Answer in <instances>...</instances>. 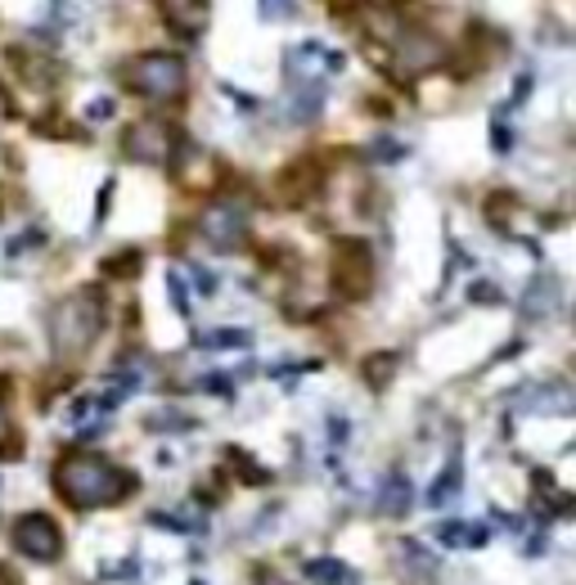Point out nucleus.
Wrapping results in <instances>:
<instances>
[{"mask_svg": "<svg viewBox=\"0 0 576 585\" xmlns=\"http://www.w3.org/2000/svg\"><path fill=\"white\" fill-rule=\"evenodd\" d=\"M55 496L73 509V514H90V509H109L122 505L135 492V473L95 455V451H64L55 460Z\"/></svg>", "mask_w": 576, "mask_h": 585, "instance_id": "1", "label": "nucleus"}, {"mask_svg": "<svg viewBox=\"0 0 576 585\" xmlns=\"http://www.w3.org/2000/svg\"><path fill=\"white\" fill-rule=\"evenodd\" d=\"M104 316H109V307H104L100 288H77L68 298H59L51 307V320H45V329H51V356L59 365H77L95 343H100Z\"/></svg>", "mask_w": 576, "mask_h": 585, "instance_id": "2", "label": "nucleus"}, {"mask_svg": "<svg viewBox=\"0 0 576 585\" xmlns=\"http://www.w3.org/2000/svg\"><path fill=\"white\" fill-rule=\"evenodd\" d=\"M369 32H378L383 41L374 45V51H392L388 59H378L383 68H388L397 81H414V77H423V73H432V68H442L446 64V45L432 36L428 27H419V23H410V19H397V14H388V19H374L369 23Z\"/></svg>", "mask_w": 576, "mask_h": 585, "instance_id": "3", "label": "nucleus"}, {"mask_svg": "<svg viewBox=\"0 0 576 585\" xmlns=\"http://www.w3.org/2000/svg\"><path fill=\"white\" fill-rule=\"evenodd\" d=\"M118 77L131 95H140L144 104H176V100H185L189 68L171 51H149V55H135L131 64H122Z\"/></svg>", "mask_w": 576, "mask_h": 585, "instance_id": "4", "label": "nucleus"}, {"mask_svg": "<svg viewBox=\"0 0 576 585\" xmlns=\"http://www.w3.org/2000/svg\"><path fill=\"white\" fill-rule=\"evenodd\" d=\"M329 288L343 302H361L374 288V257L361 239H339L333 243V266H329Z\"/></svg>", "mask_w": 576, "mask_h": 585, "instance_id": "5", "label": "nucleus"}, {"mask_svg": "<svg viewBox=\"0 0 576 585\" xmlns=\"http://www.w3.org/2000/svg\"><path fill=\"white\" fill-rule=\"evenodd\" d=\"M199 239L212 253H239L248 243V203L244 199H212L199 217Z\"/></svg>", "mask_w": 576, "mask_h": 585, "instance_id": "6", "label": "nucleus"}, {"mask_svg": "<svg viewBox=\"0 0 576 585\" xmlns=\"http://www.w3.org/2000/svg\"><path fill=\"white\" fill-rule=\"evenodd\" d=\"M176 126L167 118H140L122 131V158L126 163H144V167H163L171 158V144H176Z\"/></svg>", "mask_w": 576, "mask_h": 585, "instance_id": "7", "label": "nucleus"}, {"mask_svg": "<svg viewBox=\"0 0 576 585\" xmlns=\"http://www.w3.org/2000/svg\"><path fill=\"white\" fill-rule=\"evenodd\" d=\"M10 541L32 563H59L64 559V531H59V522L51 514H23V518H14Z\"/></svg>", "mask_w": 576, "mask_h": 585, "instance_id": "8", "label": "nucleus"}, {"mask_svg": "<svg viewBox=\"0 0 576 585\" xmlns=\"http://www.w3.org/2000/svg\"><path fill=\"white\" fill-rule=\"evenodd\" d=\"M171 172H176V180H180V189H189V194H217V185H221V163L208 154V150H199L195 140H185V135H176V144H171Z\"/></svg>", "mask_w": 576, "mask_h": 585, "instance_id": "9", "label": "nucleus"}, {"mask_svg": "<svg viewBox=\"0 0 576 585\" xmlns=\"http://www.w3.org/2000/svg\"><path fill=\"white\" fill-rule=\"evenodd\" d=\"M158 14L180 41H199L212 23V0H158Z\"/></svg>", "mask_w": 576, "mask_h": 585, "instance_id": "10", "label": "nucleus"}, {"mask_svg": "<svg viewBox=\"0 0 576 585\" xmlns=\"http://www.w3.org/2000/svg\"><path fill=\"white\" fill-rule=\"evenodd\" d=\"M509 406L527 415H572V387L567 383H532L509 397Z\"/></svg>", "mask_w": 576, "mask_h": 585, "instance_id": "11", "label": "nucleus"}, {"mask_svg": "<svg viewBox=\"0 0 576 585\" xmlns=\"http://www.w3.org/2000/svg\"><path fill=\"white\" fill-rule=\"evenodd\" d=\"M320 185H324V172H320V163H315V158H302L298 167H288V172L279 176L284 203H307L311 194H320Z\"/></svg>", "mask_w": 576, "mask_h": 585, "instance_id": "12", "label": "nucleus"}, {"mask_svg": "<svg viewBox=\"0 0 576 585\" xmlns=\"http://www.w3.org/2000/svg\"><path fill=\"white\" fill-rule=\"evenodd\" d=\"M558 298H563V288H558V279L545 271L541 279H532V284H527V292H522V316H527V320L550 316V311L558 307Z\"/></svg>", "mask_w": 576, "mask_h": 585, "instance_id": "13", "label": "nucleus"}, {"mask_svg": "<svg viewBox=\"0 0 576 585\" xmlns=\"http://www.w3.org/2000/svg\"><path fill=\"white\" fill-rule=\"evenodd\" d=\"M410 505H414V486H410V477H406L401 468L388 473V482H383V496H378V514H383V518H406Z\"/></svg>", "mask_w": 576, "mask_h": 585, "instance_id": "14", "label": "nucleus"}, {"mask_svg": "<svg viewBox=\"0 0 576 585\" xmlns=\"http://www.w3.org/2000/svg\"><path fill=\"white\" fill-rule=\"evenodd\" d=\"M195 347H199V352H248V347H253V329L221 324V329H212V333H199Z\"/></svg>", "mask_w": 576, "mask_h": 585, "instance_id": "15", "label": "nucleus"}, {"mask_svg": "<svg viewBox=\"0 0 576 585\" xmlns=\"http://www.w3.org/2000/svg\"><path fill=\"white\" fill-rule=\"evenodd\" d=\"M397 369H401V356H397V352H374V356L361 361V378L374 387V393H383V387L392 383Z\"/></svg>", "mask_w": 576, "mask_h": 585, "instance_id": "16", "label": "nucleus"}, {"mask_svg": "<svg viewBox=\"0 0 576 585\" xmlns=\"http://www.w3.org/2000/svg\"><path fill=\"white\" fill-rule=\"evenodd\" d=\"M307 581H311V585H352V567H347L343 559L324 554V559H311V563H307Z\"/></svg>", "mask_w": 576, "mask_h": 585, "instance_id": "17", "label": "nucleus"}, {"mask_svg": "<svg viewBox=\"0 0 576 585\" xmlns=\"http://www.w3.org/2000/svg\"><path fill=\"white\" fill-rule=\"evenodd\" d=\"M437 541L446 550H464V545H487V527H468V522H442Z\"/></svg>", "mask_w": 576, "mask_h": 585, "instance_id": "18", "label": "nucleus"}, {"mask_svg": "<svg viewBox=\"0 0 576 585\" xmlns=\"http://www.w3.org/2000/svg\"><path fill=\"white\" fill-rule=\"evenodd\" d=\"M459 473H464V468H459V460L451 455V464L437 473V482L428 486V505H432V509H442L446 500H455V496H459Z\"/></svg>", "mask_w": 576, "mask_h": 585, "instance_id": "19", "label": "nucleus"}, {"mask_svg": "<svg viewBox=\"0 0 576 585\" xmlns=\"http://www.w3.org/2000/svg\"><path fill=\"white\" fill-rule=\"evenodd\" d=\"M225 464L244 477V486H270V468H262L257 460H248L239 446H225Z\"/></svg>", "mask_w": 576, "mask_h": 585, "instance_id": "20", "label": "nucleus"}, {"mask_svg": "<svg viewBox=\"0 0 576 585\" xmlns=\"http://www.w3.org/2000/svg\"><path fill=\"white\" fill-rule=\"evenodd\" d=\"M140 266H144V253H140V249H122V253L104 257V275H109V279H131Z\"/></svg>", "mask_w": 576, "mask_h": 585, "instance_id": "21", "label": "nucleus"}, {"mask_svg": "<svg viewBox=\"0 0 576 585\" xmlns=\"http://www.w3.org/2000/svg\"><path fill=\"white\" fill-rule=\"evenodd\" d=\"M374 163H401L406 158V144L397 140V135H378V140H369V150H365Z\"/></svg>", "mask_w": 576, "mask_h": 585, "instance_id": "22", "label": "nucleus"}, {"mask_svg": "<svg viewBox=\"0 0 576 585\" xmlns=\"http://www.w3.org/2000/svg\"><path fill=\"white\" fill-rule=\"evenodd\" d=\"M144 428H149V432H189V428H199L195 419H189V415H149V419H144Z\"/></svg>", "mask_w": 576, "mask_h": 585, "instance_id": "23", "label": "nucleus"}, {"mask_svg": "<svg viewBox=\"0 0 576 585\" xmlns=\"http://www.w3.org/2000/svg\"><path fill=\"white\" fill-rule=\"evenodd\" d=\"M401 559H406L410 567H419L423 576H432V572H437V559H428V550H423L419 541H401Z\"/></svg>", "mask_w": 576, "mask_h": 585, "instance_id": "24", "label": "nucleus"}, {"mask_svg": "<svg viewBox=\"0 0 576 585\" xmlns=\"http://www.w3.org/2000/svg\"><path fill=\"white\" fill-rule=\"evenodd\" d=\"M468 302H477V307H500L505 298H500V288L491 279H477V284H468Z\"/></svg>", "mask_w": 576, "mask_h": 585, "instance_id": "25", "label": "nucleus"}, {"mask_svg": "<svg viewBox=\"0 0 576 585\" xmlns=\"http://www.w3.org/2000/svg\"><path fill=\"white\" fill-rule=\"evenodd\" d=\"M167 292H171V307H176L180 316H189V284H185L180 271H167Z\"/></svg>", "mask_w": 576, "mask_h": 585, "instance_id": "26", "label": "nucleus"}, {"mask_svg": "<svg viewBox=\"0 0 576 585\" xmlns=\"http://www.w3.org/2000/svg\"><path fill=\"white\" fill-rule=\"evenodd\" d=\"M509 144H513V131L505 126V113H496V122H491V150L496 154H509Z\"/></svg>", "mask_w": 576, "mask_h": 585, "instance_id": "27", "label": "nucleus"}, {"mask_svg": "<svg viewBox=\"0 0 576 585\" xmlns=\"http://www.w3.org/2000/svg\"><path fill=\"white\" fill-rule=\"evenodd\" d=\"M113 109H118V104L109 100V95H100V100L86 104V122H104V118H113Z\"/></svg>", "mask_w": 576, "mask_h": 585, "instance_id": "28", "label": "nucleus"}, {"mask_svg": "<svg viewBox=\"0 0 576 585\" xmlns=\"http://www.w3.org/2000/svg\"><path fill=\"white\" fill-rule=\"evenodd\" d=\"M113 189H118L113 180H104V185H100V203H95V225L104 221V212H109V203H113Z\"/></svg>", "mask_w": 576, "mask_h": 585, "instance_id": "29", "label": "nucleus"}, {"mask_svg": "<svg viewBox=\"0 0 576 585\" xmlns=\"http://www.w3.org/2000/svg\"><path fill=\"white\" fill-rule=\"evenodd\" d=\"M203 393H217V397H230V393H234V383H230L225 374H217V378H203Z\"/></svg>", "mask_w": 576, "mask_h": 585, "instance_id": "30", "label": "nucleus"}, {"mask_svg": "<svg viewBox=\"0 0 576 585\" xmlns=\"http://www.w3.org/2000/svg\"><path fill=\"white\" fill-rule=\"evenodd\" d=\"M253 585H288V581H284L275 567H257V572H253Z\"/></svg>", "mask_w": 576, "mask_h": 585, "instance_id": "31", "label": "nucleus"}, {"mask_svg": "<svg viewBox=\"0 0 576 585\" xmlns=\"http://www.w3.org/2000/svg\"><path fill=\"white\" fill-rule=\"evenodd\" d=\"M0 393H5V383H0ZM10 437V419H5V406H0V442Z\"/></svg>", "mask_w": 576, "mask_h": 585, "instance_id": "32", "label": "nucleus"}, {"mask_svg": "<svg viewBox=\"0 0 576 585\" xmlns=\"http://www.w3.org/2000/svg\"><path fill=\"white\" fill-rule=\"evenodd\" d=\"M199 288H203V292H217V279H212L208 271H199Z\"/></svg>", "mask_w": 576, "mask_h": 585, "instance_id": "33", "label": "nucleus"}, {"mask_svg": "<svg viewBox=\"0 0 576 585\" xmlns=\"http://www.w3.org/2000/svg\"><path fill=\"white\" fill-rule=\"evenodd\" d=\"M0 113H5V118L14 113V100H10V95H5V90H0Z\"/></svg>", "mask_w": 576, "mask_h": 585, "instance_id": "34", "label": "nucleus"}, {"mask_svg": "<svg viewBox=\"0 0 576 585\" xmlns=\"http://www.w3.org/2000/svg\"><path fill=\"white\" fill-rule=\"evenodd\" d=\"M0 585H19V581H14V572H10V567H0Z\"/></svg>", "mask_w": 576, "mask_h": 585, "instance_id": "35", "label": "nucleus"}, {"mask_svg": "<svg viewBox=\"0 0 576 585\" xmlns=\"http://www.w3.org/2000/svg\"><path fill=\"white\" fill-rule=\"evenodd\" d=\"M195 585H203V581H195Z\"/></svg>", "mask_w": 576, "mask_h": 585, "instance_id": "36", "label": "nucleus"}]
</instances>
